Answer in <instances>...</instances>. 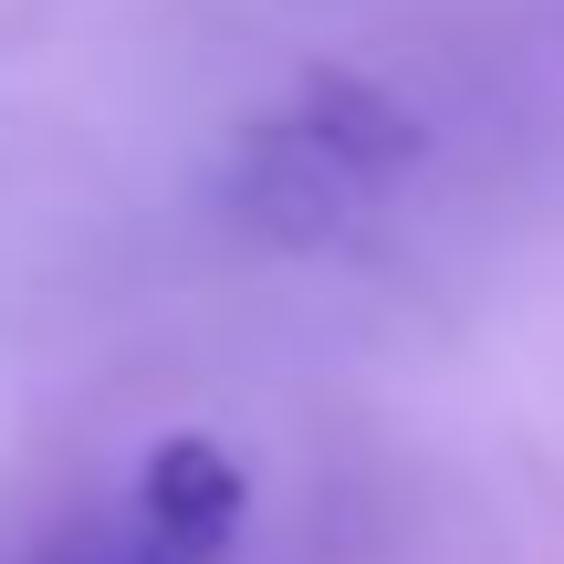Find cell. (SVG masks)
<instances>
[{
    "label": "cell",
    "instance_id": "cell-1",
    "mask_svg": "<svg viewBox=\"0 0 564 564\" xmlns=\"http://www.w3.org/2000/svg\"><path fill=\"white\" fill-rule=\"evenodd\" d=\"M419 158H429V137L387 84L345 74V63H314L282 105H262L241 126V147H230V220L251 241H282V251L345 241V230H366L398 199V178Z\"/></svg>",
    "mask_w": 564,
    "mask_h": 564
},
{
    "label": "cell",
    "instance_id": "cell-2",
    "mask_svg": "<svg viewBox=\"0 0 564 564\" xmlns=\"http://www.w3.org/2000/svg\"><path fill=\"white\" fill-rule=\"evenodd\" d=\"M241 512H251V470L220 440L178 429V440L137 449V470L84 523H63L32 564H220L241 544Z\"/></svg>",
    "mask_w": 564,
    "mask_h": 564
}]
</instances>
